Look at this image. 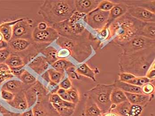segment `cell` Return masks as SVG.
<instances>
[{"mask_svg":"<svg viewBox=\"0 0 155 116\" xmlns=\"http://www.w3.org/2000/svg\"><path fill=\"white\" fill-rule=\"evenodd\" d=\"M155 47L136 52L119 54L120 72L131 74L136 77L146 76L148 70L155 62Z\"/></svg>","mask_w":155,"mask_h":116,"instance_id":"obj_1","label":"cell"},{"mask_svg":"<svg viewBox=\"0 0 155 116\" xmlns=\"http://www.w3.org/2000/svg\"><path fill=\"white\" fill-rule=\"evenodd\" d=\"M145 22L131 17L128 12L110 25L106 42L119 45L138 35L139 31Z\"/></svg>","mask_w":155,"mask_h":116,"instance_id":"obj_2","label":"cell"},{"mask_svg":"<svg viewBox=\"0 0 155 116\" xmlns=\"http://www.w3.org/2000/svg\"><path fill=\"white\" fill-rule=\"evenodd\" d=\"M75 11L74 0H46L40 7L38 14L52 26L68 20Z\"/></svg>","mask_w":155,"mask_h":116,"instance_id":"obj_3","label":"cell"},{"mask_svg":"<svg viewBox=\"0 0 155 116\" xmlns=\"http://www.w3.org/2000/svg\"><path fill=\"white\" fill-rule=\"evenodd\" d=\"M89 39L73 40L59 36L56 44L61 48H67L71 52V56L79 63H83L93 53V47Z\"/></svg>","mask_w":155,"mask_h":116,"instance_id":"obj_4","label":"cell"},{"mask_svg":"<svg viewBox=\"0 0 155 116\" xmlns=\"http://www.w3.org/2000/svg\"><path fill=\"white\" fill-rule=\"evenodd\" d=\"M114 87V84H97L86 92V96L95 102L102 113H106L111 107L110 95Z\"/></svg>","mask_w":155,"mask_h":116,"instance_id":"obj_5","label":"cell"},{"mask_svg":"<svg viewBox=\"0 0 155 116\" xmlns=\"http://www.w3.org/2000/svg\"><path fill=\"white\" fill-rule=\"evenodd\" d=\"M123 53H129L155 47V40L136 35L128 42L120 45Z\"/></svg>","mask_w":155,"mask_h":116,"instance_id":"obj_6","label":"cell"},{"mask_svg":"<svg viewBox=\"0 0 155 116\" xmlns=\"http://www.w3.org/2000/svg\"><path fill=\"white\" fill-rule=\"evenodd\" d=\"M109 14L110 12L102 11L97 8L85 15L83 19L92 28L100 31L106 26Z\"/></svg>","mask_w":155,"mask_h":116,"instance_id":"obj_7","label":"cell"},{"mask_svg":"<svg viewBox=\"0 0 155 116\" xmlns=\"http://www.w3.org/2000/svg\"><path fill=\"white\" fill-rule=\"evenodd\" d=\"M33 21L27 18H21L19 22L12 26V40L24 39L32 40L33 32Z\"/></svg>","mask_w":155,"mask_h":116,"instance_id":"obj_8","label":"cell"},{"mask_svg":"<svg viewBox=\"0 0 155 116\" xmlns=\"http://www.w3.org/2000/svg\"><path fill=\"white\" fill-rule=\"evenodd\" d=\"M59 36L57 31L52 27H48L45 30H39L35 28L32 32V40L37 44L49 45L56 41Z\"/></svg>","mask_w":155,"mask_h":116,"instance_id":"obj_9","label":"cell"},{"mask_svg":"<svg viewBox=\"0 0 155 116\" xmlns=\"http://www.w3.org/2000/svg\"><path fill=\"white\" fill-rule=\"evenodd\" d=\"M127 12L133 18L140 22L155 23V13L141 7L128 6Z\"/></svg>","mask_w":155,"mask_h":116,"instance_id":"obj_10","label":"cell"},{"mask_svg":"<svg viewBox=\"0 0 155 116\" xmlns=\"http://www.w3.org/2000/svg\"><path fill=\"white\" fill-rule=\"evenodd\" d=\"M115 3L114 6L110 11L107 23L104 28L108 29L110 25L115 21L127 13L128 5L121 1H113Z\"/></svg>","mask_w":155,"mask_h":116,"instance_id":"obj_11","label":"cell"},{"mask_svg":"<svg viewBox=\"0 0 155 116\" xmlns=\"http://www.w3.org/2000/svg\"><path fill=\"white\" fill-rule=\"evenodd\" d=\"M101 0H74L76 11L87 15L97 8Z\"/></svg>","mask_w":155,"mask_h":116,"instance_id":"obj_12","label":"cell"},{"mask_svg":"<svg viewBox=\"0 0 155 116\" xmlns=\"http://www.w3.org/2000/svg\"><path fill=\"white\" fill-rule=\"evenodd\" d=\"M127 100L132 104H137L144 107L153 99L154 94L146 95L142 94H134L125 92Z\"/></svg>","mask_w":155,"mask_h":116,"instance_id":"obj_13","label":"cell"},{"mask_svg":"<svg viewBox=\"0 0 155 116\" xmlns=\"http://www.w3.org/2000/svg\"><path fill=\"white\" fill-rule=\"evenodd\" d=\"M30 40L24 39H16L11 40L8 43V48L10 51L19 52L26 50L31 45Z\"/></svg>","mask_w":155,"mask_h":116,"instance_id":"obj_14","label":"cell"},{"mask_svg":"<svg viewBox=\"0 0 155 116\" xmlns=\"http://www.w3.org/2000/svg\"><path fill=\"white\" fill-rule=\"evenodd\" d=\"M28 66L37 74L41 75L48 68L49 64L45 56H39L34 58Z\"/></svg>","mask_w":155,"mask_h":116,"instance_id":"obj_15","label":"cell"},{"mask_svg":"<svg viewBox=\"0 0 155 116\" xmlns=\"http://www.w3.org/2000/svg\"><path fill=\"white\" fill-rule=\"evenodd\" d=\"M8 103L12 107L19 110H25L28 108L27 100L23 90L15 94L14 99Z\"/></svg>","mask_w":155,"mask_h":116,"instance_id":"obj_16","label":"cell"},{"mask_svg":"<svg viewBox=\"0 0 155 116\" xmlns=\"http://www.w3.org/2000/svg\"><path fill=\"white\" fill-rule=\"evenodd\" d=\"M103 114L96 104L89 97H87L84 110V116H101Z\"/></svg>","mask_w":155,"mask_h":116,"instance_id":"obj_17","label":"cell"},{"mask_svg":"<svg viewBox=\"0 0 155 116\" xmlns=\"http://www.w3.org/2000/svg\"><path fill=\"white\" fill-rule=\"evenodd\" d=\"M18 19L12 22H5L0 25V33L2 35L3 40L8 42L11 41L12 37V26L21 20Z\"/></svg>","mask_w":155,"mask_h":116,"instance_id":"obj_18","label":"cell"},{"mask_svg":"<svg viewBox=\"0 0 155 116\" xmlns=\"http://www.w3.org/2000/svg\"><path fill=\"white\" fill-rule=\"evenodd\" d=\"M114 84L115 87L119 88L124 92L142 94L140 87L120 81L118 79H116Z\"/></svg>","mask_w":155,"mask_h":116,"instance_id":"obj_19","label":"cell"},{"mask_svg":"<svg viewBox=\"0 0 155 116\" xmlns=\"http://www.w3.org/2000/svg\"><path fill=\"white\" fill-rule=\"evenodd\" d=\"M128 6H137L143 8L155 13V1H121Z\"/></svg>","mask_w":155,"mask_h":116,"instance_id":"obj_20","label":"cell"},{"mask_svg":"<svg viewBox=\"0 0 155 116\" xmlns=\"http://www.w3.org/2000/svg\"><path fill=\"white\" fill-rule=\"evenodd\" d=\"M24 85L25 84L21 80H9L4 84L2 89L8 91L16 94L23 90Z\"/></svg>","mask_w":155,"mask_h":116,"instance_id":"obj_21","label":"cell"},{"mask_svg":"<svg viewBox=\"0 0 155 116\" xmlns=\"http://www.w3.org/2000/svg\"><path fill=\"white\" fill-rule=\"evenodd\" d=\"M138 35L155 40V23H145L139 31Z\"/></svg>","mask_w":155,"mask_h":116,"instance_id":"obj_22","label":"cell"},{"mask_svg":"<svg viewBox=\"0 0 155 116\" xmlns=\"http://www.w3.org/2000/svg\"><path fill=\"white\" fill-rule=\"evenodd\" d=\"M131 105L132 104L128 101L117 105L112 104L110 111L114 112L119 116H129Z\"/></svg>","mask_w":155,"mask_h":116,"instance_id":"obj_23","label":"cell"},{"mask_svg":"<svg viewBox=\"0 0 155 116\" xmlns=\"http://www.w3.org/2000/svg\"><path fill=\"white\" fill-rule=\"evenodd\" d=\"M76 72L78 74L88 78L94 82L96 81V74L94 71L86 63H83L76 68Z\"/></svg>","mask_w":155,"mask_h":116,"instance_id":"obj_24","label":"cell"},{"mask_svg":"<svg viewBox=\"0 0 155 116\" xmlns=\"http://www.w3.org/2000/svg\"><path fill=\"white\" fill-rule=\"evenodd\" d=\"M110 100L113 105H117L128 101L125 92L116 87H114L111 94Z\"/></svg>","mask_w":155,"mask_h":116,"instance_id":"obj_25","label":"cell"},{"mask_svg":"<svg viewBox=\"0 0 155 116\" xmlns=\"http://www.w3.org/2000/svg\"><path fill=\"white\" fill-rule=\"evenodd\" d=\"M41 52L45 55L49 64L51 65L59 59L57 57V50L54 47H47L42 50Z\"/></svg>","mask_w":155,"mask_h":116,"instance_id":"obj_26","label":"cell"},{"mask_svg":"<svg viewBox=\"0 0 155 116\" xmlns=\"http://www.w3.org/2000/svg\"><path fill=\"white\" fill-rule=\"evenodd\" d=\"M51 66L54 70L64 73H65L66 71L70 68L75 67V65L66 58L58 59Z\"/></svg>","mask_w":155,"mask_h":116,"instance_id":"obj_27","label":"cell"},{"mask_svg":"<svg viewBox=\"0 0 155 116\" xmlns=\"http://www.w3.org/2000/svg\"><path fill=\"white\" fill-rule=\"evenodd\" d=\"M9 68L25 66V62L23 58L15 53L11 54L5 62Z\"/></svg>","mask_w":155,"mask_h":116,"instance_id":"obj_28","label":"cell"},{"mask_svg":"<svg viewBox=\"0 0 155 116\" xmlns=\"http://www.w3.org/2000/svg\"><path fill=\"white\" fill-rule=\"evenodd\" d=\"M47 71L50 81L57 84H60V82L63 80L65 74L60 72L53 68L49 69L47 70Z\"/></svg>","mask_w":155,"mask_h":116,"instance_id":"obj_29","label":"cell"},{"mask_svg":"<svg viewBox=\"0 0 155 116\" xmlns=\"http://www.w3.org/2000/svg\"><path fill=\"white\" fill-rule=\"evenodd\" d=\"M19 78L25 85L34 84L37 81L36 78L26 70H25L21 75L19 77Z\"/></svg>","mask_w":155,"mask_h":116,"instance_id":"obj_30","label":"cell"},{"mask_svg":"<svg viewBox=\"0 0 155 116\" xmlns=\"http://www.w3.org/2000/svg\"><path fill=\"white\" fill-rule=\"evenodd\" d=\"M152 80H150L146 76L136 77L134 78H133L127 82L135 86L141 87L146 83L152 82Z\"/></svg>","mask_w":155,"mask_h":116,"instance_id":"obj_31","label":"cell"},{"mask_svg":"<svg viewBox=\"0 0 155 116\" xmlns=\"http://www.w3.org/2000/svg\"><path fill=\"white\" fill-rule=\"evenodd\" d=\"M60 116H71L73 114L74 109L61 107L57 104H51Z\"/></svg>","mask_w":155,"mask_h":116,"instance_id":"obj_32","label":"cell"},{"mask_svg":"<svg viewBox=\"0 0 155 116\" xmlns=\"http://www.w3.org/2000/svg\"><path fill=\"white\" fill-rule=\"evenodd\" d=\"M115 3L113 1L104 0L101 1L97 6V9L106 12H110L111 9L114 6Z\"/></svg>","mask_w":155,"mask_h":116,"instance_id":"obj_33","label":"cell"},{"mask_svg":"<svg viewBox=\"0 0 155 116\" xmlns=\"http://www.w3.org/2000/svg\"><path fill=\"white\" fill-rule=\"evenodd\" d=\"M141 93L146 95H153L155 92V86L152 82H148L140 87Z\"/></svg>","mask_w":155,"mask_h":116,"instance_id":"obj_34","label":"cell"},{"mask_svg":"<svg viewBox=\"0 0 155 116\" xmlns=\"http://www.w3.org/2000/svg\"><path fill=\"white\" fill-rule=\"evenodd\" d=\"M67 92L71 102L77 104L80 100V96L77 89L72 87L69 90H68Z\"/></svg>","mask_w":155,"mask_h":116,"instance_id":"obj_35","label":"cell"},{"mask_svg":"<svg viewBox=\"0 0 155 116\" xmlns=\"http://www.w3.org/2000/svg\"><path fill=\"white\" fill-rule=\"evenodd\" d=\"M143 107L137 104H132L129 113V116H140L142 113Z\"/></svg>","mask_w":155,"mask_h":116,"instance_id":"obj_36","label":"cell"},{"mask_svg":"<svg viewBox=\"0 0 155 116\" xmlns=\"http://www.w3.org/2000/svg\"><path fill=\"white\" fill-rule=\"evenodd\" d=\"M85 15V14L75 11L72 15L71 17L68 20L69 24H73L78 23V21H80L81 19H84Z\"/></svg>","mask_w":155,"mask_h":116,"instance_id":"obj_37","label":"cell"},{"mask_svg":"<svg viewBox=\"0 0 155 116\" xmlns=\"http://www.w3.org/2000/svg\"><path fill=\"white\" fill-rule=\"evenodd\" d=\"M1 94L2 98L6 101L8 102L12 101L15 97V94H14L3 89L1 90Z\"/></svg>","mask_w":155,"mask_h":116,"instance_id":"obj_38","label":"cell"},{"mask_svg":"<svg viewBox=\"0 0 155 116\" xmlns=\"http://www.w3.org/2000/svg\"><path fill=\"white\" fill-rule=\"evenodd\" d=\"M14 77L11 73V71H4L0 72V85L2 84L3 82L8 80L11 79Z\"/></svg>","mask_w":155,"mask_h":116,"instance_id":"obj_39","label":"cell"},{"mask_svg":"<svg viewBox=\"0 0 155 116\" xmlns=\"http://www.w3.org/2000/svg\"><path fill=\"white\" fill-rule=\"evenodd\" d=\"M71 55V52L67 48H61L59 51H57V57L59 59H65Z\"/></svg>","mask_w":155,"mask_h":116,"instance_id":"obj_40","label":"cell"},{"mask_svg":"<svg viewBox=\"0 0 155 116\" xmlns=\"http://www.w3.org/2000/svg\"><path fill=\"white\" fill-rule=\"evenodd\" d=\"M59 87L60 88L64 89L66 91L69 90L72 87V84L71 80L69 78H66L64 79H63L60 84H59Z\"/></svg>","mask_w":155,"mask_h":116,"instance_id":"obj_41","label":"cell"},{"mask_svg":"<svg viewBox=\"0 0 155 116\" xmlns=\"http://www.w3.org/2000/svg\"><path fill=\"white\" fill-rule=\"evenodd\" d=\"M10 54L11 51L8 48L0 50V63H5Z\"/></svg>","mask_w":155,"mask_h":116,"instance_id":"obj_42","label":"cell"},{"mask_svg":"<svg viewBox=\"0 0 155 116\" xmlns=\"http://www.w3.org/2000/svg\"><path fill=\"white\" fill-rule=\"evenodd\" d=\"M135 75L128 73H120L119 74V80L123 82H127L135 78Z\"/></svg>","mask_w":155,"mask_h":116,"instance_id":"obj_43","label":"cell"},{"mask_svg":"<svg viewBox=\"0 0 155 116\" xmlns=\"http://www.w3.org/2000/svg\"><path fill=\"white\" fill-rule=\"evenodd\" d=\"M63 100L60 97V96L56 93L51 94L49 98V101L51 104H58L61 103Z\"/></svg>","mask_w":155,"mask_h":116,"instance_id":"obj_44","label":"cell"},{"mask_svg":"<svg viewBox=\"0 0 155 116\" xmlns=\"http://www.w3.org/2000/svg\"><path fill=\"white\" fill-rule=\"evenodd\" d=\"M56 94H58L60 96V97L64 100L71 102L67 91L64 90V89H62V88H59V90L56 92Z\"/></svg>","mask_w":155,"mask_h":116,"instance_id":"obj_45","label":"cell"},{"mask_svg":"<svg viewBox=\"0 0 155 116\" xmlns=\"http://www.w3.org/2000/svg\"><path fill=\"white\" fill-rule=\"evenodd\" d=\"M25 66H21V67H16V68H10V71L13 76L17 77L19 78V77L23 73L25 69L23 68Z\"/></svg>","mask_w":155,"mask_h":116,"instance_id":"obj_46","label":"cell"},{"mask_svg":"<svg viewBox=\"0 0 155 116\" xmlns=\"http://www.w3.org/2000/svg\"><path fill=\"white\" fill-rule=\"evenodd\" d=\"M146 77L151 80H153L155 78V64L154 62L150 68L148 70Z\"/></svg>","mask_w":155,"mask_h":116,"instance_id":"obj_47","label":"cell"},{"mask_svg":"<svg viewBox=\"0 0 155 116\" xmlns=\"http://www.w3.org/2000/svg\"><path fill=\"white\" fill-rule=\"evenodd\" d=\"M48 24L45 22H41L37 25V27H36L39 30H45L48 27Z\"/></svg>","mask_w":155,"mask_h":116,"instance_id":"obj_48","label":"cell"},{"mask_svg":"<svg viewBox=\"0 0 155 116\" xmlns=\"http://www.w3.org/2000/svg\"><path fill=\"white\" fill-rule=\"evenodd\" d=\"M10 70V68L5 63H0V72Z\"/></svg>","mask_w":155,"mask_h":116,"instance_id":"obj_49","label":"cell"},{"mask_svg":"<svg viewBox=\"0 0 155 116\" xmlns=\"http://www.w3.org/2000/svg\"><path fill=\"white\" fill-rule=\"evenodd\" d=\"M8 43L5 41L4 40L0 41V50L8 48Z\"/></svg>","mask_w":155,"mask_h":116,"instance_id":"obj_50","label":"cell"},{"mask_svg":"<svg viewBox=\"0 0 155 116\" xmlns=\"http://www.w3.org/2000/svg\"><path fill=\"white\" fill-rule=\"evenodd\" d=\"M101 116H119L114 112L111 111H108L106 113H103Z\"/></svg>","mask_w":155,"mask_h":116,"instance_id":"obj_51","label":"cell"},{"mask_svg":"<svg viewBox=\"0 0 155 116\" xmlns=\"http://www.w3.org/2000/svg\"><path fill=\"white\" fill-rule=\"evenodd\" d=\"M20 116H34L33 110H31L22 113Z\"/></svg>","mask_w":155,"mask_h":116,"instance_id":"obj_52","label":"cell"},{"mask_svg":"<svg viewBox=\"0 0 155 116\" xmlns=\"http://www.w3.org/2000/svg\"><path fill=\"white\" fill-rule=\"evenodd\" d=\"M42 78H44L46 81H47L48 83L50 82V79L49 76V75L48 74L47 71L44 74L42 75Z\"/></svg>","mask_w":155,"mask_h":116,"instance_id":"obj_53","label":"cell"},{"mask_svg":"<svg viewBox=\"0 0 155 116\" xmlns=\"http://www.w3.org/2000/svg\"><path fill=\"white\" fill-rule=\"evenodd\" d=\"M0 112L3 114H6L8 113V111L2 105L1 103H0Z\"/></svg>","mask_w":155,"mask_h":116,"instance_id":"obj_54","label":"cell"},{"mask_svg":"<svg viewBox=\"0 0 155 116\" xmlns=\"http://www.w3.org/2000/svg\"><path fill=\"white\" fill-rule=\"evenodd\" d=\"M3 37L2 35L0 33V41H3Z\"/></svg>","mask_w":155,"mask_h":116,"instance_id":"obj_55","label":"cell"},{"mask_svg":"<svg viewBox=\"0 0 155 116\" xmlns=\"http://www.w3.org/2000/svg\"><path fill=\"white\" fill-rule=\"evenodd\" d=\"M0 86H1V85H0Z\"/></svg>","mask_w":155,"mask_h":116,"instance_id":"obj_56","label":"cell"}]
</instances>
